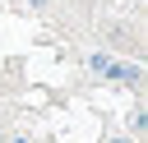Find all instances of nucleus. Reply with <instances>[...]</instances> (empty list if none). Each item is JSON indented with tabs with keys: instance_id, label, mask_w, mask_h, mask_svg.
Segmentation results:
<instances>
[{
	"instance_id": "f257e3e1",
	"label": "nucleus",
	"mask_w": 148,
	"mask_h": 143,
	"mask_svg": "<svg viewBox=\"0 0 148 143\" xmlns=\"http://www.w3.org/2000/svg\"><path fill=\"white\" fill-rule=\"evenodd\" d=\"M116 143H130V138H116Z\"/></svg>"
}]
</instances>
